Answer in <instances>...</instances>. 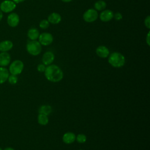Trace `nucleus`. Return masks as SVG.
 <instances>
[{"mask_svg":"<svg viewBox=\"0 0 150 150\" xmlns=\"http://www.w3.org/2000/svg\"><path fill=\"white\" fill-rule=\"evenodd\" d=\"M46 79L53 83L61 81L63 78V73L62 70L56 64H50L46 67L44 71Z\"/></svg>","mask_w":150,"mask_h":150,"instance_id":"obj_1","label":"nucleus"},{"mask_svg":"<svg viewBox=\"0 0 150 150\" xmlns=\"http://www.w3.org/2000/svg\"><path fill=\"white\" fill-rule=\"evenodd\" d=\"M109 64L116 68L122 67L125 63V58L123 54L119 52H113L108 56Z\"/></svg>","mask_w":150,"mask_h":150,"instance_id":"obj_2","label":"nucleus"},{"mask_svg":"<svg viewBox=\"0 0 150 150\" xmlns=\"http://www.w3.org/2000/svg\"><path fill=\"white\" fill-rule=\"evenodd\" d=\"M27 52L32 56H38L42 52V45L39 41L29 40L26 46Z\"/></svg>","mask_w":150,"mask_h":150,"instance_id":"obj_3","label":"nucleus"},{"mask_svg":"<svg viewBox=\"0 0 150 150\" xmlns=\"http://www.w3.org/2000/svg\"><path fill=\"white\" fill-rule=\"evenodd\" d=\"M24 64L23 62L20 60H15L10 64L8 70L11 74L17 76L22 72Z\"/></svg>","mask_w":150,"mask_h":150,"instance_id":"obj_4","label":"nucleus"},{"mask_svg":"<svg viewBox=\"0 0 150 150\" xmlns=\"http://www.w3.org/2000/svg\"><path fill=\"white\" fill-rule=\"evenodd\" d=\"M98 15L97 11L94 9H88L83 15V18L84 21L88 23L93 22L97 20Z\"/></svg>","mask_w":150,"mask_h":150,"instance_id":"obj_5","label":"nucleus"},{"mask_svg":"<svg viewBox=\"0 0 150 150\" xmlns=\"http://www.w3.org/2000/svg\"><path fill=\"white\" fill-rule=\"evenodd\" d=\"M16 7V4L12 0H4L0 4V9L4 13H11Z\"/></svg>","mask_w":150,"mask_h":150,"instance_id":"obj_6","label":"nucleus"},{"mask_svg":"<svg viewBox=\"0 0 150 150\" xmlns=\"http://www.w3.org/2000/svg\"><path fill=\"white\" fill-rule=\"evenodd\" d=\"M38 39L39 43L43 46H48L53 41L52 35L49 32H43L40 34Z\"/></svg>","mask_w":150,"mask_h":150,"instance_id":"obj_7","label":"nucleus"},{"mask_svg":"<svg viewBox=\"0 0 150 150\" xmlns=\"http://www.w3.org/2000/svg\"><path fill=\"white\" fill-rule=\"evenodd\" d=\"M19 15L15 12H11L10 13L7 17V23L8 25L12 27V28H15L17 26L19 23Z\"/></svg>","mask_w":150,"mask_h":150,"instance_id":"obj_8","label":"nucleus"},{"mask_svg":"<svg viewBox=\"0 0 150 150\" xmlns=\"http://www.w3.org/2000/svg\"><path fill=\"white\" fill-rule=\"evenodd\" d=\"M54 60V54L53 52L48 51L45 52L42 56V63L45 66H49L51 64Z\"/></svg>","mask_w":150,"mask_h":150,"instance_id":"obj_9","label":"nucleus"},{"mask_svg":"<svg viewBox=\"0 0 150 150\" xmlns=\"http://www.w3.org/2000/svg\"><path fill=\"white\" fill-rule=\"evenodd\" d=\"M11 57L8 52L0 53V66L6 67L11 63Z\"/></svg>","mask_w":150,"mask_h":150,"instance_id":"obj_10","label":"nucleus"},{"mask_svg":"<svg viewBox=\"0 0 150 150\" xmlns=\"http://www.w3.org/2000/svg\"><path fill=\"white\" fill-rule=\"evenodd\" d=\"M114 16V13L110 9L103 10L100 14V19L103 22H108L111 21Z\"/></svg>","mask_w":150,"mask_h":150,"instance_id":"obj_11","label":"nucleus"},{"mask_svg":"<svg viewBox=\"0 0 150 150\" xmlns=\"http://www.w3.org/2000/svg\"><path fill=\"white\" fill-rule=\"evenodd\" d=\"M96 53L97 55L101 58H106L109 56L110 54L108 49L103 45H101L97 47L96 50Z\"/></svg>","mask_w":150,"mask_h":150,"instance_id":"obj_12","label":"nucleus"},{"mask_svg":"<svg viewBox=\"0 0 150 150\" xmlns=\"http://www.w3.org/2000/svg\"><path fill=\"white\" fill-rule=\"evenodd\" d=\"M76 135L72 132H67L62 137V140L66 144H71L76 141Z\"/></svg>","mask_w":150,"mask_h":150,"instance_id":"obj_13","label":"nucleus"},{"mask_svg":"<svg viewBox=\"0 0 150 150\" xmlns=\"http://www.w3.org/2000/svg\"><path fill=\"white\" fill-rule=\"evenodd\" d=\"M13 44L12 41L9 40H3L0 42V52H8L13 47Z\"/></svg>","mask_w":150,"mask_h":150,"instance_id":"obj_14","label":"nucleus"},{"mask_svg":"<svg viewBox=\"0 0 150 150\" xmlns=\"http://www.w3.org/2000/svg\"><path fill=\"white\" fill-rule=\"evenodd\" d=\"M9 76V70L5 67L0 66V84L5 83Z\"/></svg>","mask_w":150,"mask_h":150,"instance_id":"obj_15","label":"nucleus"},{"mask_svg":"<svg viewBox=\"0 0 150 150\" xmlns=\"http://www.w3.org/2000/svg\"><path fill=\"white\" fill-rule=\"evenodd\" d=\"M62 20L61 15L57 12L51 13L47 18V21L49 23L52 24H58Z\"/></svg>","mask_w":150,"mask_h":150,"instance_id":"obj_16","label":"nucleus"},{"mask_svg":"<svg viewBox=\"0 0 150 150\" xmlns=\"http://www.w3.org/2000/svg\"><path fill=\"white\" fill-rule=\"evenodd\" d=\"M39 32L36 28H30L28 31V37L32 40H35L38 39L39 36Z\"/></svg>","mask_w":150,"mask_h":150,"instance_id":"obj_17","label":"nucleus"},{"mask_svg":"<svg viewBox=\"0 0 150 150\" xmlns=\"http://www.w3.org/2000/svg\"><path fill=\"white\" fill-rule=\"evenodd\" d=\"M52 108L49 105H42L39 107L38 110L39 114H42L46 115H49L52 112Z\"/></svg>","mask_w":150,"mask_h":150,"instance_id":"obj_18","label":"nucleus"},{"mask_svg":"<svg viewBox=\"0 0 150 150\" xmlns=\"http://www.w3.org/2000/svg\"><path fill=\"white\" fill-rule=\"evenodd\" d=\"M38 122L41 125H46L49 122V118L46 115L39 114L38 116Z\"/></svg>","mask_w":150,"mask_h":150,"instance_id":"obj_19","label":"nucleus"},{"mask_svg":"<svg viewBox=\"0 0 150 150\" xmlns=\"http://www.w3.org/2000/svg\"><path fill=\"white\" fill-rule=\"evenodd\" d=\"M107 4L105 1L103 0H98L94 4V8L96 11H103L106 8Z\"/></svg>","mask_w":150,"mask_h":150,"instance_id":"obj_20","label":"nucleus"},{"mask_svg":"<svg viewBox=\"0 0 150 150\" xmlns=\"http://www.w3.org/2000/svg\"><path fill=\"white\" fill-rule=\"evenodd\" d=\"M76 140L80 144L84 143L87 140V137L84 134H79L76 137Z\"/></svg>","mask_w":150,"mask_h":150,"instance_id":"obj_21","label":"nucleus"},{"mask_svg":"<svg viewBox=\"0 0 150 150\" xmlns=\"http://www.w3.org/2000/svg\"><path fill=\"white\" fill-rule=\"evenodd\" d=\"M8 81L9 82V84H15L17 83L18 81V79L17 76L16 75H13V74H9L8 79Z\"/></svg>","mask_w":150,"mask_h":150,"instance_id":"obj_22","label":"nucleus"},{"mask_svg":"<svg viewBox=\"0 0 150 150\" xmlns=\"http://www.w3.org/2000/svg\"><path fill=\"white\" fill-rule=\"evenodd\" d=\"M39 26L43 29H46L49 26V22L46 19H43L40 21L39 23Z\"/></svg>","mask_w":150,"mask_h":150,"instance_id":"obj_23","label":"nucleus"},{"mask_svg":"<svg viewBox=\"0 0 150 150\" xmlns=\"http://www.w3.org/2000/svg\"><path fill=\"white\" fill-rule=\"evenodd\" d=\"M144 24H145V26L148 29H150V16L149 15H148L145 18V19L144 20Z\"/></svg>","mask_w":150,"mask_h":150,"instance_id":"obj_24","label":"nucleus"},{"mask_svg":"<svg viewBox=\"0 0 150 150\" xmlns=\"http://www.w3.org/2000/svg\"><path fill=\"white\" fill-rule=\"evenodd\" d=\"M46 66L44 64H39L37 66V70L38 71L42 73V72H44L45 69H46Z\"/></svg>","mask_w":150,"mask_h":150,"instance_id":"obj_25","label":"nucleus"},{"mask_svg":"<svg viewBox=\"0 0 150 150\" xmlns=\"http://www.w3.org/2000/svg\"><path fill=\"white\" fill-rule=\"evenodd\" d=\"M115 19L117 21H120L122 18V15H121V13L120 12H117L114 15V16Z\"/></svg>","mask_w":150,"mask_h":150,"instance_id":"obj_26","label":"nucleus"},{"mask_svg":"<svg viewBox=\"0 0 150 150\" xmlns=\"http://www.w3.org/2000/svg\"><path fill=\"white\" fill-rule=\"evenodd\" d=\"M150 32H148V34L146 37V43L148 45V46H150V36H149Z\"/></svg>","mask_w":150,"mask_h":150,"instance_id":"obj_27","label":"nucleus"},{"mask_svg":"<svg viewBox=\"0 0 150 150\" xmlns=\"http://www.w3.org/2000/svg\"><path fill=\"white\" fill-rule=\"evenodd\" d=\"M12 1H13L16 4H19V3H21V2H22L25 1V0H12Z\"/></svg>","mask_w":150,"mask_h":150,"instance_id":"obj_28","label":"nucleus"},{"mask_svg":"<svg viewBox=\"0 0 150 150\" xmlns=\"http://www.w3.org/2000/svg\"><path fill=\"white\" fill-rule=\"evenodd\" d=\"M4 150H15L14 148H12V147H10V146H8V147H6L4 148Z\"/></svg>","mask_w":150,"mask_h":150,"instance_id":"obj_29","label":"nucleus"},{"mask_svg":"<svg viewBox=\"0 0 150 150\" xmlns=\"http://www.w3.org/2000/svg\"><path fill=\"white\" fill-rule=\"evenodd\" d=\"M2 18H3V12L0 9V22L2 19Z\"/></svg>","mask_w":150,"mask_h":150,"instance_id":"obj_30","label":"nucleus"},{"mask_svg":"<svg viewBox=\"0 0 150 150\" xmlns=\"http://www.w3.org/2000/svg\"><path fill=\"white\" fill-rule=\"evenodd\" d=\"M61 1L64 2H71L72 0H61Z\"/></svg>","mask_w":150,"mask_h":150,"instance_id":"obj_31","label":"nucleus"},{"mask_svg":"<svg viewBox=\"0 0 150 150\" xmlns=\"http://www.w3.org/2000/svg\"><path fill=\"white\" fill-rule=\"evenodd\" d=\"M0 150H4L1 147H0Z\"/></svg>","mask_w":150,"mask_h":150,"instance_id":"obj_32","label":"nucleus"},{"mask_svg":"<svg viewBox=\"0 0 150 150\" xmlns=\"http://www.w3.org/2000/svg\"><path fill=\"white\" fill-rule=\"evenodd\" d=\"M79 150H83V149H79Z\"/></svg>","mask_w":150,"mask_h":150,"instance_id":"obj_33","label":"nucleus"}]
</instances>
